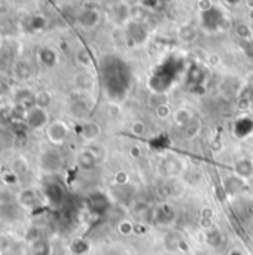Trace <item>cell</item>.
<instances>
[{"label": "cell", "mask_w": 253, "mask_h": 255, "mask_svg": "<svg viewBox=\"0 0 253 255\" xmlns=\"http://www.w3.org/2000/svg\"><path fill=\"white\" fill-rule=\"evenodd\" d=\"M66 134H67V128L63 123H54V124H51V127L48 130V136L54 143H61L64 140Z\"/></svg>", "instance_id": "6da1fadb"}, {"label": "cell", "mask_w": 253, "mask_h": 255, "mask_svg": "<svg viewBox=\"0 0 253 255\" xmlns=\"http://www.w3.org/2000/svg\"><path fill=\"white\" fill-rule=\"evenodd\" d=\"M51 100H52V97H51V94L48 93V91H40L39 94H36V97H34V103H36V106L39 108V109H46L49 105H51Z\"/></svg>", "instance_id": "7a4b0ae2"}]
</instances>
